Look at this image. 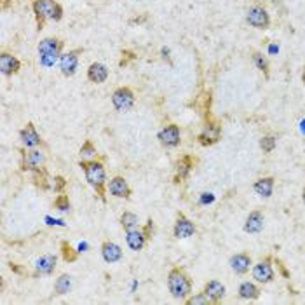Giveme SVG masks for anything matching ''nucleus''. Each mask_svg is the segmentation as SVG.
<instances>
[{"instance_id": "40", "label": "nucleus", "mask_w": 305, "mask_h": 305, "mask_svg": "<svg viewBox=\"0 0 305 305\" xmlns=\"http://www.w3.org/2000/svg\"><path fill=\"white\" fill-rule=\"evenodd\" d=\"M302 131H304V133H305V121H304V122H302Z\"/></svg>"}, {"instance_id": "13", "label": "nucleus", "mask_w": 305, "mask_h": 305, "mask_svg": "<svg viewBox=\"0 0 305 305\" xmlns=\"http://www.w3.org/2000/svg\"><path fill=\"white\" fill-rule=\"evenodd\" d=\"M19 138H21L23 145H25L26 149H35V147H39L40 143H42V140H40V135L37 133L33 122H28V124H26L25 128L19 131Z\"/></svg>"}, {"instance_id": "1", "label": "nucleus", "mask_w": 305, "mask_h": 305, "mask_svg": "<svg viewBox=\"0 0 305 305\" xmlns=\"http://www.w3.org/2000/svg\"><path fill=\"white\" fill-rule=\"evenodd\" d=\"M78 166L82 167V171L85 173V180L96 190V194L99 195V199L103 202H107L105 197V183H107V173H105L103 162L99 160H80Z\"/></svg>"}, {"instance_id": "27", "label": "nucleus", "mask_w": 305, "mask_h": 305, "mask_svg": "<svg viewBox=\"0 0 305 305\" xmlns=\"http://www.w3.org/2000/svg\"><path fill=\"white\" fill-rule=\"evenodd\" d=\"M70 288H72V277L68 276V274H61L56 279V283H54V291H56V295L68 293Z\"/></svg>"}, {"instance_id": "23", "label": "nucleus", "mask_w": 305, "mask_h": 305, "mask_svg": "<svg viewBox=\"0 0 305 305\" xmlns=\"http://www.w3.org/2000/svg\"><path fill=\"white\" fill-rule=\"evenodd\" d=\"M274 178L272 176H265V178H260V180L255 181V185H253V188H255V192L258 195H262V197H270L274 192Z\"/></svg>"}, {"instance_id": "16", "label": "nucleus", "mask_w": 305, "mask_h": 305, "mask_svg": "<svg viewBox=\"0 0 305 305\" xmlns=\"http://www.w3.org/2000/svg\"><path fill=\"white\" fill-rule=\"evenodd\" d=\"M101 256L107 263H115L122 258V248L112 241H105L101 244Z\"/></svg>"}, {"instance_id": "39", "label": "nucleus", "mask_w": 305, "mask_h": 305, "mask_svg": "<svg viewBox=\"0 0 305 305\" xmlns=\"http://www.w3.org/2000/svg\"><path fill=\"white\" fill-rule=\"evenodd\" d=\"M302 82L305 84V68H304V72H302Z\"/></svg>"}, {"instance_id": "10", "label": "nucleus", "mask_w": 305, "mask_h": 305, "mask_svg": "<svg viewBox=\"0 0 305 305\" xmlns=\"http://www.w3.org/2000/svg\"><path fill=\"white\" fill-rule=\"evenodd\" d=\"M253 279L258 281V283H270L274 281V269L270 265V258H265L262 262H258L255 267H253Z\"/></svg>"}, {"instance_id": "26", "label": "nucleus", "mask_w": 305, "mask_h": 305, "mask_svg": "<svg viewBox=\"0 0 305 305\" xmlns=\"http://www.w3.org/2000/svg\"><path fill=\"white\" fill-rule=\"evenodd\" d=\"M121 225L126 232L135 230V229H138V217L135 213H131V211H124L121 215Z\"/></svg>"}, {"instance_id": "24", "label": "nucleus", "mask_w": 305, "mask_h": 305, "mask_svg": "<svg viewBox=\"0 0 305 305\" xmlns=\"http://www.w3.org/2000/svg\"><path fill=\"white\" fill-rule=\"evenodd\" d=\"M239 297L246 298V300H256V298L260 297L258 286L249 283V281H246V283H242L241 286H239Z\"/></svg>"}, {"instance_id": "12", "label": "nucleus", "mask_w": 305, "mask_h": 305, "mask_svg": "<svg viewBox=\"0 0 305 305\" xmlns=\"http://www.w3.org/2000/svg\"><path fill=\"white\" fill-rule=\"evenodd\" d=\"M108 192H110L114 197H119V199L131 197V188H129L126 178H122V176H114L108 181Z\"/></svg>"}, {"instance_id": "36", "label": "nucleus", "mask_w": 305, "mask_h": 305, "mask_svg": "<svg viewBox=\"0 0 305 305\" xmlns=\"http://www.w3.org/2000/svg\"><path fill=\"white\" fill-rule=\"evenodd\" d=\"M213 201H215V195L213 194H202V197H201L202 204H206V202H213Z\"/></svg>"}, {"instance_id": "41", "label": "nucleus", "mask_w": 305, "mask_h": 305, "mask_svg": "<svg viewBox=\"0 0 305 305\" xmlns=\"http://www.w3.org/2000/svg\"><path fill=\"white\" fill-rule=\"evenodd\" d=\"M302 197H304V202H305V188H304V194H302Z\"/></svg>"}, {"instance_id": "28", "label": "nucleus", "mask_w": 305, "mask_h": 305, "mask_svg": "<svg viewBox=\"0 0 305 305\" xmlns=\"http://www.w3.org/2000/svg\"><path fill=\"white\" fill-rule=\"evenodd\" d=\"M78 253H80V251H75V249L72 248V244H70L68 241L61 242V255H63L65 262H68V263L75 262V260H77V256H78Z\"/></svg>"}, {"instance_id": "6", "label": "nucleus", "mask_w": 305, "mask_h": 305, "mask_svg": "<svg viewBox=\"0 0 305 305\" xmlns=\"http://www.w3.org/2000/svg\"><path fill=\"white\" fill-rule=\"evenodd\" d=\"M65 44L63 40L54 39V37H47V39H42L37 46V51H39L40 56H60L61 51H63Z\"/></svg>"}, {"instance_id": "14", "label": "nucleus", "mask_w": 305, "mask_h": 305, "mask_svg": "<svg viewBox=\"0 0 305 305\" xmlns=\"http://www.w3.org/2000/svg\"><path fill=\"white\" fill-rule=\"evenodd\" d=\"M44 162H46V157L40 150H32L23 155V169L25 171H35L39 167H44Z\"/></svg>"}, {"instance_id": "21", "label": "nucleus", "mask_w": 305, "mask_h": 305, "mask_svg": "<svg viewBox=\"0 0 305 305\" xmlns=\"http://www.w3.org/2000/svg\"><path fill=\"white\" fill-rule=\"evenodd\" d=\"M249 265H251V258L246 253H237L230 258V267L235 274H241V276L246 274L249 270Z\"/></svg>"}, {"instance_id": "38", "label": "nucleus", "mask_w": 305, "mask_h": 305, "mask_svg": "<svg viewBox=\"0 0 305 305\" xmlns=\"http://www.w3.org/2000/svg\"><path fill=\"white\" fill-rule=\"evenodd\" d=\"M269 51L274 54V53H277V51H279V47H276V46H270V47H269Z\"/></svg>"}, {"instance_id": "29", "label": "nucleus", "mask_w": 305, "mask_h": 305, "mask_svg": "<svg viewBox=\"0 0 305 305\" xmlns=\"http://www.w3.org/2000/svg\"><path fill=\"white\" fill-rule=\"evenodd\" d=\"M185 304L187 305H208V304H213V302H211V298L202 291V293H197L190 298H185Z\"/></svg>"}, {"instance_id": "33", "label": "nucleus", "mask_w": 305, "mask_h": 305, "mask_svg": "<svg viewBox=\"0 0 305 305\" xmlns=\"http://www.w3.org/2000/svg\"><path fill=\"white\" fill-rule=\"evenodd\" d=\"M253 60H255L256 67H258L260 70H262L263 74H265V77H269V63H267V60L263 58V54L255 53V54H253Z\"/></svg>"}, {"instance_id": "22", "label": "nucleus", "mask_w": 305, "mask_h": 305, "mask_svg": "<svg viewBox=\"0 0 305 305\" xmlns=\"http://www.w3.org/2000/svg\"><path fill=\"white\" fill-rule=\"evenodd\" d=\"M204 293L211 298L213 304H217V302H220L225 297V286L222 283H218V281H210L204 286Z\"/></svg>"}, {"instance_id": "19", "label": "nucleus", "mask_w": 305, "mask_h": 305, "mask_svg": "<svg viewBox=\"0 0 305 305\" xmlns=\"http://www.w3.org/2000/svg\"><path fill=\"white\" fill-rule=\"evenodd\" d=\"M126 242H128V246L133 251H142V249L145 248L147 237H145V234H143V230L135 229V230L126 232Z\"/></svg>"}, {"instance_id": "34", "label": "nucleus", "mask_w": 305, "mask_h": 305, "mask_svg": "<svg viewBox=\"0 0 305 305\" xmlns=\"http://www.w3.org/2000/svg\"><path fill=\"white\" fill-rule=\"evenodd\" d=\"M65 187H67V180H65L61 174H58V176H54L53 180H51V188H53L54 192H63Z\"/></svg>"}, {"instance_id": "37", "label": "nucleus", "mask_w": 305, "mask_h": 305, "mask_svg": "<svg viewBox=\"0 0 305 305\" xmlns=\"http://www.w3.org/2000/svg\"><path fill=\"white\" fill-rule=\"evenodd\" d=\"M277 265H279V269H281V272H283V276H284V277H288V270L284 269L283 265H281V262H277Z\"/></svg>"}, {"instance_id": "9", "label": "nucleus", "mask_w": 305, "mask_h": 305, "mask_svg": "<svg viewBox=\"0 0 305 305\" xmlns=\"http://www.w3.org/2000/svg\"><path fill=\"white\" fill-rule=\"evenodd\" d=\"M248 23L251 26H255V28L265 30V28H269V25H270V18H269V14H267L265 9L255 5V7H251L248 11Z\"/></svg>"}, {"instance_id": "35", "label": "nucleus", "mask_w": 305, "mask_h": 305, "mask_svg": "<svg viewBox=\"0 0 305 305\" xmlns=\"http://www.w3.org/2000/svg\"><path fill=\"white\" fill-rule=\"evenodd\" d=\"M143 234H145L147 241L152 239V235H153V220H152V218H149V222H147V227L143 229Z\"/></svg>"}, {"instance_id": "7", "label": "nucleus", "mask_w": 305, "mask_h": 305, "mask_svg": "<svg viewBox=\"0 0 305 305\" xmlns=\"http://www.w3.org/2000/svg\"><path fill=\"white\" fill-rule=\"evenodd\" d=\"M222 136V128L217 124V122H208L204 126V129L201 131L199 135V143L204 147H210V145H215V143L220 140Z\"/></svg>"}, {"instance_id": "18", "label": "nucleus", "mask_w": 305, "mask_h": 305, "mask_svg": "<svg viewBox=\"0 0 305 305\" xmlns=\"http://www.w3.org/2000/svg\"><path fill=\"white\" fill-rule=\"evenodd\" d=\"M54 269H56V256L54 255H44L35 262L37 276H51Z\"/></svg>"}, {"instance_id": "15", "label": "nucleus", "mask_w": 305, "mask_h": 305, "mask_svg": "<svg viewBox=\"0 0 305 305\" xmlns=\"http://www.w3.org/2000/svg\"><path fill=\"white\" fill-rule=\"evenodd\" d=\"M19 68H21V63H19V60L16 56H12V54H9V53L0 54V72L4 75L18 74Z\"/></svg>"}, {"instance_id": "2", "label": "nucleus", "mask_w": 305, "mask_h": 305, "mask_svg": "<svg viewBox=\"0 0 305 305\" xmlns=\"http://www.w3.org/2000/svg\"><path fill=\"white\" fill-rule=\"evenodd\" d=\"M167 288H169V293L173 295V298L185 300L192 293V281L185 274L183 269L173 267L169 270V274H167Z\"/></svg>"}, {"instance_id": "5", "label": "nucleus", "mask_w": 305, "mask_h": 305, "mask_svg": "<svg viewBox=\"0 0 305 305\" xmlns=\"http://www.w3.org/2000/svg\"><path fill=\"white\" fill-rule=\"evenodd\" d=\"M159 142L162 143L164 147H167V149H174V147H178L181 142L180 128H178L176 124H167L166 128L160 129Z\"/></svg>"}, {"instance_id": "31", "label": "nucleus", "mask_w": 305, "mask_h": 305, "mask_svg": "<svg viewBox=\"0 0 305 305\" xmlns=\"http://www.w3.org/2000/svg\"><path fill=\"white\" fill-rule=\"evenodd\" d=\"M80 155L84 157V159H92V157H96V147L92 145L91 140H85L84 145L80 147Z\"/></svg>"}, {"instance_id": "17", "label": "nucleus", "mask_w": 305, "mask_h": 305, "mask_svg": "<svg viewBox=\"0 0 305 305\" xmlns=\"http://www.w3.org/2000/svg\"><path fill=\"white\" fill-rule=\"evenodd\" d=\"M108 78V68L103 63H92L87 68V80L92 84H103Z\"/></svg>"}, {"instance_id": "32", "label": "nucleus", "mask_w": 305, "mask_h": 305, "mask_svg": "<svg viewBox=\"0 0 305 305\" xmlns=\"http://www.w3.org/2000/svg\"><path fill=\"white\" fill-rule=\"evenodd\" d=\"M54 208H56L58 211H61V213L70 210V199H68V195H65V194L58 195L56 201H54Z\"/></svg>"}, {"instance_id": "4", "label": "nucleus", "mask_w": 305, "mask_h": 305, "mask_svg": "<svg viewBox=\"0 0 305 305\" xmlns=\"http://www.w3.org/2000/svg\"><path fill=\"white\" fill-rule=\"evenodd\" d=\"M112 103L119 112H126L135 105V92L131 87H117L112 94Z\"/></svg>"}, {"instance_id": "8", "label": "nucleus", "mask_w": 305, "mask_h": 305, "mask_svg": "<svg viewBox=\"0 0 305 305\" xmlns=\"http://www.w3.org/2000/svg\"><path fill=\"white\" fill-rule=\"evenodd\" d=\"M78 54H80V49L70 51V53L63 54V56L60 58V68H61V74H63L65 77H72V75L77 72Z\"/></svg>"}, {"instance_id": "20", "label": "nucleus", "mask_w": 305, "mask_h": 305, "mask_svg": "<svg viewBox=\"0 0 305 305\" xmlns=\"http://www.w3.org/2000/svg\"><path fill=\"white\" fill-rule=\"evenodd\" d=\"M244 230L248 234H258L263 230V215L262 211H251L246 218L244 224Z\"/></svg>"}, {"instance_id": "30", "label": "nucleus", "mask_w": 305, "mask_h": 305, "mask_svg": "<svg viewBox=\"0 0 305 305\" xmlns=\"http://www.w3.org/2000/svg\"><path fill=\"white\" fill-rule=\"evenodd\" d=\"M276 145H277V138L274 135H267V136H263V138L260 140V147H262V150L265 153L272 152V150L276 149Z\"/></svg>"}, {"instance_id": "11", "label": "nucleus", "mask_w": 305, "mask_h": 305, "mask_svg": "<svg viewBox=\"0 0 305 305\" xmlns=\"http://www.w3.org/2000/svg\"><path fill=\"white\" fill-rule=\"evenodd\" d=\"M173 232H174V237L176 239H188L190 235L195 234V225L192 224L183 213H180L176 218V224H174Z\"/></svg>"}, {"instance_id": "3", "label": "nucleus", "mask_w": 305, "mask_h": 305, "mask_svg": "<svg viewBox=\"0 0 305 305\" xmlns=\"http://www.w3.org/2000/svg\"><path fill=\"white\" fill-rule=\"evenodd\" d=\"M32 9L37 16V21H39V28H42L46 19L60 21L63 18V7L54 0H33Z\"/></svg>"}, {"instance_id": "25", "label": "nucleus", "mask_w": 305, "mask_h": 305, "mask_svg": "<svg viewBox=\"0 0 305 305\" xmlns=\"http://www.w3.org/2000/svg\"><path fill=\"white\" fill-rule=\"evenodd\" d=\"M194 167V162H192L190 155H185L183 159H180L176 162V180H185L190 173V169Z\"/></svg>"}]
</instances>
